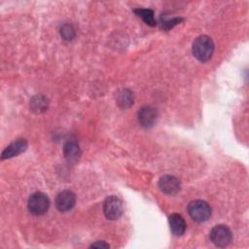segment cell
I'll list each match as a JSON object with an SVG mask.
<instances>
[{
  "label": "cell",
  "mask_w": 249,
  "mask_h": 249,
  "mask_svg": "<svg viewBox=\"0 0 249 249\" xmlns=\"http://www.w3.org/2000/svg\"><path fill=\"white\" fill-rule=\"evenodd\" d=\"M194 56L201 61H207L211 58L214 52L213 40L207 35H200L195 39L192 47Z\"/></svg>",
  "instance_id": "obj_1"
},
{
  "label": "cell",
  "mask_w": 249,
  "mask_h": 249,
  "mask_svg": "<svg viewBox=\"0 0 249 249\" xmlns=\"http://www.w3.org/2000/svg\"><path fill=\"white\" fill-rule=\"evenodd\" d=\"M188 213L195 222L202 223L207 221L210 218L211 207L206 201L201 199H196L189 203Z\"/></svg>",
  "instance_id": "obj_2"
},
{
  "label": "cell",
  "mask_w": 249,
  "mask_h": 249,
  "mask_svg": "<svg viewBox=\"0 0 249 249\" xmlns=\"http://www.w3.org/2000/svg\"><path fill=\"white\" fill-rule=\"evenodd\" d=\"M27 207L29 212L33 215H43L48 211L50 207V199L44 193L36 192L29 196Z\"/></svg>",
  "instance_id": "obj_3"
},
{
  "label": "cell",
  "mask_w": 249,
  "mask_h": 249,
  "mask_svg": "<svg viewBox=\"0 0 249 249\" xmlns=\"http://www.w3.org/2000/svg\"><path fill=\"white\" fill-rule=\"evenodd\" d=\"M210 240L217 247L228 246L232 239L231 230L225 225H217L210 231Z\"/></svg>",
  "instance_id": "obj_4"
},
{
  "label": "cell",
  "mask_w": 249,
  "mask_h": 249,
  "mask_svg": "<svg viewBox=\"0 0 249 249\" xmlns=\"http://www.w3.org/2000/svg\"><path fill=\"white\" fill-rule=\"evenodd\" d=\"M103 212L109 220L119 219L123 214V203L121 199L115 196H108L103 203Z\"/></svg>",
  "instance_id": "obj_5"
},
{
  "label": "cell",
  "mask_w": 249,
  "mask_h": 249,
  "mask_svg": "<svg viewBox=\"0 0 249 249\" xmlns=\"http://www.w3.org/2000/svg\"><path fill=\"white\" fill-rule=\"evenodd\" d=\"M63 154L65 160L72 164H75L79 161L81 158V149L80 146L74 137L68 138L63 145Z\"/></svg>",
  "instance_id": "obj_6"
},
{
  "label": "cell",
  "mask_w": 249,
  "mask_h": 249,
  "mask_svg": "<svg viewBox=\"0 0 249 249\" xmlns=\"http://www.w3.org/2000/svg\"><path fill=\"white\" fill-rule=\"evenodd\" d=\"M76 203V196L69 190H64L57 194L55 197L56 208L60 212H67L71 210Z\"/></svg>",
  "instance_id": "obj_7"
},
{
  "label": "cell",
  "mask_w": 249,
  "mask_h": 249,
  "mask_svg": "<svg viewBox=\"0 0 249 249\" xmlns=\"http://www.w3.org/2000/svg\"><path fill=\"white\" fill-rule=\"evenodd\" d=\"M157 118H158L157 110L150 105L143 106L138 111V115H137L138 122L140 125L145 128L152 127L157 122Z\"/></svg>",
  "instance_id": "obj_8"
},
{
  "label": "cell",
  "mask_w": 249,
  "mask_h": 249,
  "mask_svg": "<svg viewBox=\"0 0 249 249\" xmlns=\"http://www.w3.org/2000/svg\"><path fill=\"white\" fill-rule=\"evenodd\" d=\"M159 187L166 195H175L181 189V183L178 178L172 175H164L159 181Z\"/></svg>",
  "instance_id": "obj_9"
},
{
  "label": "cell",
  "mask_w": 249,
  "mask_h": 249,
  "mask_svg": "<svg viewBox=\"0 0 249 249\" xmlns=\"http://www.w3.org/2000/svg\"><path fill=\"white\" fill-rule=\"evenodd\" d=\"M27 148V141L25 139H18L17 141L11 143L1 154V159H10L16 157L22 152H24Z\"/></svg>",
  "instance_id": "obj_10"
},
{
  "label": "cell",
  "mask_w": 249,
  "mask_h": 249,
  "mask_svg": "<svg viewBox=\"0 0 249 249\" xmlns=\"http://www.w3.org/2000/svg\"><path fill=\"white\" fill-rule=\"evenodd\" d=\"M168 222H169L170 231L175 236H180L185 232L187 225L184 218L180 214H177V213L171 214L168 218Z\"/></svg>",
  "instance_id": "obj_11"
},
{
  "label": "cell",
  "mask_w": 249,
  "mask_h": 249,
  "mask_svg": "<svg viewBox=\"0 0 249 249\" xmlns=\"http://www.w3.org/2000/svg\"><path fill=\"white\" fill-rule=\"evenodd\" d=\"M117 103L123 109H126L130 107L131 104L133 103L132 92L126 89H124L121 91H119L117 95Z\"/></svg>",
  "instance_id": "obj_12"
},
{
  "label": "cell",
  "mask_w": 249,
  "mask_h": 249,
  "mask_svg": "<svg viewBox=\"0 0 249 249\" xmlns=\"http://www.w3.org/2000/svg\"><path fill=\"white\" fill-rule=\"evenodd\" d=\"M138 17H140L143 21L150 25V26H156L157 22H156V19L154 18V12L153 10L151 9H136L133 11Z\"/></svg>",
  "instance_id": "obj_13"
},
{
  "label": "cell",
  "mask_w": 249,
  "mask_h": 249,
  "mask_svg": "<svg viewBox=\"0 0 249 249\" xmlns=\"http://www.w3.org/2000/svg\"><path fill=\"white\" fill-rule=\"evenodd\" d=\"M47 100L43 96H35L31 101L32 110L40 113L42 111H45L47 108Z\"/></svg>",
  "instance_id": "obj_14"
},
{
  "label": "cell",
  "mask_w": 249,
  "mask_h": 249,
  "mask_svg": "<svg viewBox=\"0 0 249 249\" xmlns=\"http://www.w3.org/2000/svg\"><path fill=\"white\" fill-rule=\"evenodd\" d=\"M60 34L64 40L70 41L75 37V30L71 24H64L60 28Z\"/></svg>",
  "instance_id": "obj_15"
},
{
  "label": "cell",
  "mask_w": 249,
  "mask_h": 249,
  "mask_svg": "<svg viewBox=\"0 0 249 249\" xmlns=\"http://www.w3.org/2000/svg\"><path fill=\"white\" fill-rule=\"evenodd\" d=\"M183 19L180 18H175L168 19V20H161V27L165 30H168V29L172 28L173 26H175L176 24H178Z\"/></svg>",
  "instance_id": "obj_16"
},
{
  "label": "cell",
  "mask_w": 249,
  "mask_h": 249,
  "mask_svg": "<svg viewBox=\"0 0 249 249\" xmlns=\"http://www.w3.org/2000/svg\"><path fill=\"white\" fill-rule=\"evenodd\" d=\"M90 248H109V244H107L104 241H96L94 243H92L90 246Z\"/></svg>",
  "instance_id": "obj_17"
}]
</instances>
